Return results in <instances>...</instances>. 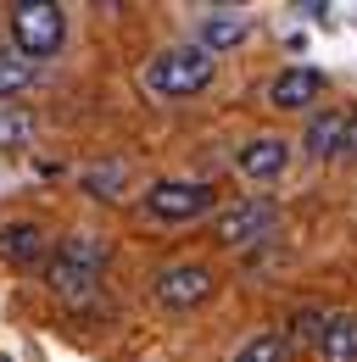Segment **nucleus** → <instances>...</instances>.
<instances>
[{"label": "nucleus", "mask_w": 357, "mask_h": 362, "mask_svg": "<svg viewBox=\"0 0 357 362\" xmlns=\"http://www.w3.org/2000/svg\"><path fill=\"white\" fill-rule=\"evenodd\" d=\"M101 268H106V240H95V234H67V240L45 257V284H50V296L84 307L89 296H95V284H101Z\"/></svg>", "instance_id": "f257e3e1"}, {"label": "nucleus", "mask_w": 357, "mask_h": 362, "mask_svg": "<svg viewBox=\"0 0 357 362\" xmlns=\"http://www.w3.org/2000/svg\"><path fill=\"white\" fill-rule=\"evenodd\" d=\"M218 62L207 56L201 45H168L145 62V90L162 95V100H184V95H201L212 84Z\"/></svg>", "instance_id": "f03ea898"}, {"label": "nucleus", "mask_w": 357, "mask_h": 362, "mask_svg": "<svg viewBox=\"0 0 357 362\" xmlns=\"http://www.w3.org/2000/svg\"><path fill=\"white\" fill-rule=\"evenodd\" d=\"M67 40V11L56 0H23L11 6V50H23L28 62H45L56 56Z\"/></svg>", "instance_id": "7ed1b4c3"}, {"label": "nucleus", "mask_w": 357, "mask_h": 362, "mask_svg": "<svg viewBox=\"0 0 357 362\" xmlns=\"http://www.w3.org/2000/svg\"><path fill=\"white\" fill-rule=\"evenodd\" d=\"M212 201H218V189L207 179H162V184H151L145 212H151L157 223H190V218L212 212Z\"/></svg>", "instance_id": "20e7f679"}, {"label": "nucleus", "mask_w": 357, "mask_h": 362, "mask_svg": "<svg viewBox=\"0 0 357 362\" xmlns=\"http://www.w3.org/2000/svg\"><path fill=\"white\" fill-rule=\"evenodd\" d=\"M279 223V206L268 201V195H246V201H234L229 212H218V223H212V240L218 245H257L268 240Z\"/></svg>", "instance_id": "39448f33"}, {"label": "nucleus", "mask_w": 357, "mask_h": 362, "mask_svg": "<svg viewBox=\"0 0 357 362\" xmlns=\"http://www.w3.org/2000/svg\"><path fill=\"white\" fill-rule=\"evenodd\" d=\"M212 268H201V262H178L157 279V301L168 307V313H190V307H201L207 296H212Z\"/></svg>", "instance_id": "423d86ee"}, {"label": "nucleus", "mask_w": 357, "mask_h": 362, "mask_svg": "<svg viewBox=\"0 0 357 362\" xmlns=\"http://www.w3.org/2000/svg\"><path fill=\"white\" fill-rule=\"evenodd\" d=\"M324 95V73L318 67H285L273 84H268V100L279 106V112H302Z\"/></svg>", "instance_id": "0eeeda50"}, {"label": "nucleus", "mask_w": 357, "mask_h": 362, "mask_svg": "<svg viewBox=\"0 0 357 362\" xmlns=\"http://www.w3.org/2000/svg\"><path fill=\"white\" fill-rule=\"evenodd\" d=\"M246 34H251V17H246V11H234V6H218V11H207V17H201V40H196V45L207 50V56H218V50L246 45Z\"/></svg>", "instance_id": "6e6552de"}, {"label": "nucleus", "mask_w": 357, "mask_h": 362, "mask_svg": "<svg viewBox=\"0 0 357 362\" xmlns=\"http://www.w3.org/2000/svg\"><path fill=\"white\" fill-rule=\"evenodd\" d=\"M290 168V139H279V134H257L246 151H240V173L246 179H279Z\"/></svg>", "instance_id": "1a4fd4ad"}, {"label": "nucleus", "mask_w": 357, "mask_h": 362, "mask_svg": "<svg viewBox=\"0 0 357 362\" xmlns=\"http://www.w3.org/2000/svg\"><path fill=\"white\" fill-rule=\"evenodd\" d=\"M0 257L17 262V268H34V262L50 257V240H45L40 223H6L0 228Z\"/></svg>", "instance_id": "9d476101"}, {"label": "nucleus", "mask_w": 357, "mask_h": 362, "mask_svg": "<svg viewBox=\"0 0 357 362\" xmlns=\"http://www.w3.org/2000/svg\"><path fill=\"white\" fill-rule=\"evenodd\" d=\"M318 351L329 362H357V317L352 313H329L318 329Z\"/></svg>", "instance_id": "9b49d317"}, {"label": "nucleus", "mask_w": 357, "mask_h": 362, "mask_svg": "<svg viewBox=\"0 0 357 362\" xmlns=\"http://www.w3.org/2000/svg\"><path fill=\"white\" fill-rule=\"evenodd\" d=\"M341 134H346V112H318L307 123V156H341Z\"/></svg>", "instance_id": "f8f14e48"}, {"label": "nucleus", "mask_w": 357, "mask_h": 362, "mask_svg": "<svg viewBox=\"0 0 357 362\" xmlns=\"http://www.w3.org/2000/svg\"><path fill=\"white\" fill-rule=\"evenodd\" d=\"M40 62H28L23 50H0V95H23L40 84Z\"/></svg>", "instance_id": "ddd939ff"}, {"label": "nucleus", "mask_w": 357, "mask_h": 362, "mask_svg": "<svg viewBox=\"0 0 357 362\" xmlns=\"http://www.w3.org/2000/svg\"><path fill=\"white\" fill-rule=\"evenodd\" d=\"M84 184L101 195V201H118L123 184H129V168H123V162H95V168H84Z\"/></svg>", "instance_id": "4468645a"}, {"label": "nucleus", "mask_w": 357, "mask_h": 362, "mask_svg": "<svg viewBox=\"0 0 357 362\" xmlns=\"http://www.w3.org/2000/svg\"><path fill=\"white\" fill-rule=\"evenodd\" d=\"M34 139V112L23 106H0V151H17Z\"/></svg>", "instance_id": "2eb2a0df"}, {"label": "nucleus", "mask_w": 357, "mask_h": 362, "mask_svg": "<svg viewBox=\"0 0 357 362\" xmlns=\"http://www.w3.org/2000/svg\"><path fill=\"white\" fill-rule=\"evenodd\" d=\"M234 362H290V340L285 334H257L234 351Z\"/></svg>", "instance_id": "dca6fc26"}, {"label": "nucleus", "mask_w": 357, "mask_h": 362, "mask_svg": "<svg viewBox=\"0 0 357 362\" xmlns=\"http://www.w3.org/2000/svg\"><path fill=\"white\" fill-rule=\"evenodd\" d=\"M341 151L357 156V112H346V134H341Z\"/></svg>", "instance_id": "f3484780"}, {"label": "nucleus", "mask_w": 357, "mask_h": 362, "mask_svg": "<svg viewBox=\"0 0 357 362\" xmlns=\"http://www.w3.org/2000/svg\"><path fill=\"white\" fill-rule=\"evenodd\" d=\"M0 362H11V357H0Z\"/></svg>", "instance_id": "a211bd4d"}]
</instances>
